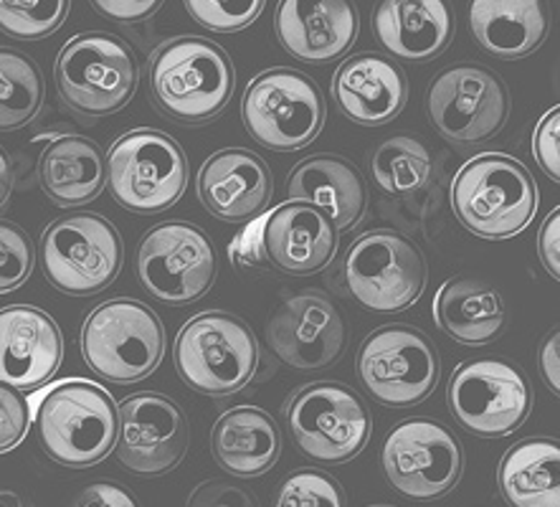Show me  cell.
<instances>
[{"label":"cell","mask_w":560,"mask_h":507,"mask_svg":"<svg viewBox=\"0 0 560 507\" xmlns=\"http://www.w3.org/2000/svg\"><path fill=\"white\" fill-rule=\"evenodd\" d=\"M446 401L462 429L485 439L517 431L533 408L520 368L494 358L469 360L454 370Z\"/></svg>","instance_id":"15"},{"label":"cell","mask_w":560,"mask_h":507,"mask_svg":"<svg viewBox=\"0 0 560 507\" xmlns=\"http://www.w3.org/2000/svg\"><path fill=\"white\" fill-rule=\"evenodd\" d=\"M290 198L310 200L330 216L335 227L353 229L368 206L365 181L346 158L317 155L300 163L287 183Z\"/></svg>","instance_id":"27"},{"label":"cell","mask_w":560,"mask_h":507,"mask_svg":"<svg viewBox=\"0 0 560 507\" xmlns=\"http://www.w3.org/2000/svg\"><path fill=\"white\" fill-rule=\"evenodd\" d=\"M360 28L353 0H279L275 31L294 59L327 64L355 44Z\"/></svg>","instance_id":"20"},{"label":"cell","mask_w":560,"mask_h":507,"mask_svg":"<svg viewBox=\"0 0 560 507\" xmlns=\"http://www.w3.org/2000/svg\"><path fill=\"white\" fill-rule=\"evenodd\" d=\"M560 447L556 439L517 441L500 462V489L510 507H560Z\"/></svg>","instance_id":"30"},{"label":"cell","mask_w":560,"mask_h":507,"mask_svg":"<svg viewBox=\"0 0 560 507\" xmlns=\"http://www.w3.org/2000/svg\"><path fill=\"white\" fill-rule=\"evenodd\" d=\"M71 507H140L130 489L115 485V482H97L82 489L74 497Z\"/></svg>","instance_id":"42"},{"label":"cell","mask_w":560,"mask_h":507,"mask_svg":"<svg viewBox=\"0 0 560 507\" xmlns=\"http://www.w3.org/2000/svg\"><path fill=\"white\" fill-rule=\"evenodd\" d=\"M538 256L553 279H560V208L542 221L538 231Z\"/></svg>","instance_id":"43"},{"label":"cell","mask_w":560,"mask_h":507,"mask_svg":"<svg viewBox=\"0 0 560 507\" xmlns=\"http://www.w3.org/2000/svg\"><path fill=\"white\" fill-rule=\"evenodd\" d=\"M138 279L155 300L188 304L213 287L215 252L206 233L186 221L150 229L138 246Z\"/></svg>","instance_id":"14"},{"label":"cell","mask_w":560,"mask_h":507,"mask_svg":"<svg viewBox=\"0 0 560 507\" xmlns=\"http://www.w3.org/2000/svg\"><path fill=\"white\" fill-rule=\"evenodd\" d=\"M0 507H36V505L26 500V497L8 493V489H0Z\"/></svg>","instance_id":"46"},{"label":"cell","mask_w":560,"mask_h":507,"mask_svg":"<svg viewBox=\"0 0 560 507\" xmlns=\"http://www.w3.org/2000/svg\"><path fill=\"white\" fill-rule=\"evenodd\" d=\"M431 168L434 163L427 145L406 135L381 142L371 160L373 181L388 196H408L423 188L431 178Z\"/></svg>","instance_id":"32"},{"label":"cell","mask_w":560,"mask_h":507,"mask_svg":"<svg viewBox=\"0 0 560 507\" xmlns=\"http://www.w3.org/2000/svg\"><path fill=\"white\" fill-rule=\"evenodd\" d=\"M213 457L234 477H259L277 464L282 434L275 418L256 406H236L213 426Z\"/></svg>","instance_id":"26"},{"label":"cell","mask_w":560,"mask_h":507,"mask_svg":"<svg viewBox=\"0 0 560 507\" xmlns=\"http://www.w3.org/2000/svg\"><path fill=\"white\" fill-rule=\"evenodd\" d=\"M533 155L538 160L540 171L553 178V183L560 181V107L548 110L540 117L538 127L533 132Z\"/></svg>","instance_id":"38"},{"label":"cell","mask_w":560,"mask_h":507,"mask_svg":"<svg viewBox=\"0 0 560 507\" xmlns=\"http://www.w3.org/2000/svg\"><path fill=\"white\" fill-rule=\"evenodd\" d=\"M267 341L279 360L300 370L338 364L348 330L338 308L317 292L290 297L267 325Z\"/></svg>","instance_id":"18"},{"label":"cell","mask_w":560,"mask_h":507,"mask_svg":"<svg viewBox=\"0 0 560 507\" xmlns=\"http://www.w3.org/2000/svg\"><path fill=\"white\" fill-rule=\"evenodd\" d=\"M261 229H264V216L249 221V227H246L242 233H236V239L231 241L229 260L234 262L236 269H252V267H264V264H269L267 254H264Z\"/></svg>","instance_id":"40"},{"label":"cell","mask_w":560,"mask_h":507,"mask_svg":"<svg viewBox=\"0 0 560 507\" xmlns=\"http://www.w3.org/2000/svg\"><path fill=\"white\" fill-rule=\"evenodd\" d=\"M42 102L44 79L36 61L15 48L0 46V132L28 125Z\"/></svg>","instance_id":"31"},{"label":"cell","mask_w":560,"mask_h":507,"mask_svg":"<svg viewBox=\"0 0 560 507\" xmlns=\"http://www.w3.org/2000/svg\"><path fill=\"white\" fill-rule=\"evenodd\" d=\"M342 275L350 295L373 312H401L427 287V260L411 239L398 231L363 233L348 249Z\"/></svg>","instance_id":"12"},{"label":"cell","mask_w":560,"mask_h":507,"mask_svg":"<svg viewBox=\"0 0 560 507\" xmlns=\"http://www.w3.org/2000/svg\"><path fill=\"white\" fill-rule=\"evenodd\" d=\"M469 26L487 54L523 59L548 38V0H469Z\"/></svg>","instance_id":"25"},{"label":"cell","mask_w":560,"mask_h":507,"mask_svg":"<svg viewBox=\"0 0 560 507\" xmlns=\"http://www.w3.org/2000/svg\"><path fill=\"white\" fill-rule=\"evenodd\" d=\"M175 368L203 396H231L252 381L259 366V343L242 318L203 312L175 337Z\"/></svg>","instance_id":"4"},{"label":"cell","mask_w":560,"mask_h":507,"mask_svg":"<svg viewBox=\"0 0 560 507\" xmlns=\"http://www.w3.org/2000/svg\"><path fill=\"white\" fill-rule=\"evenodd\" d=\"M538 366H540L542 378H546V383L553 389V393H558L560 391V330L558 327H553L546 337H542Z\"/></svg>","instance_id":"44"},{"label":"cell","mask_w":560,"mask_h":507,"mask_svg":"<svg viewBox=\"0 0 560 507\" xmlns=\"http://www.w3.org/2000/svg\"><path fill=\"white\" fill-rule=\"evenodd\" d=\"M452 208L479 239H512L530 227L538 211V183L510 155L485 152L467 160L452 183Z\"/></svg>","instance_id":"3"},{"label":"cell","mask_w":560,"mask_h":507,"mask_svg":"<svg viewBox=\"0 0 560 507\" xmlns=\"http://www.w3.org/2000/svg\"><path fill=\"white\" fill-rule=\"evenodd\" d=\"M294 445L323 464H342L363 452L373 431L363 399L342 383L319 381L294 393L287 404Z\"/></svg>","instance_id":"11"},{"label":"cell","mask_w":560,"mask_h":507,"mask_svg":"<svg viewBox=\"0 0 560 507\" xmlns=\"http://www.w3.org/2000/svg\"><path fill=\"white\" fill-rule=\"evenodd\" d=\"M267 163L244 148L213 152L198 173V196L215 219L229 223L254 221L271 200Z\"/></svg>","instance_id":"22"},{"label":"cell","mask_w":560,"mask_h":507,"mask_svg":"<svg viewBox=\"0 0 560 507\" xmlns=\"http://www.w3.org/2000/svg\"><path fill=\"white\" fill-rule=\"evenodd\" d=\"M381 462L396 493L411 500H434L459 482L464 449L444 424L411 418L383 441Z\"/></svg>","instance_id":"16"},{"label":"cell","mask_w":560,"mask_h":507,"mask_svg":"<svg viewBox=\"0 0 560 507\" xmlns=\"http://www.w3.org/2000/svg\"><path fill=\"white\" fill-rule=\"evenodd\" d=\"M436 325L464 345H487L505 330V304L498 289L482 279L457 277L439 287L434 300Z\"/></svg>","instance_id":"29"},{"label":"cell","mask_w":560,"mask_h":507,"mask_svg":"<svg viewBox=\"0 0 560 507\" xmlns=\"http://www.w3.org/2000/svg\"><path fill=\"white\" fill-rule=\"evenodd\" d=\"M46 279L63 295L86 297L107 289L122 269L125 249L115 223L100 214H71L42 237Z\"/></svg>","instance_id":"8"},{"label":"cell","mask_w":560,"mask_h":507,"mask_svg":"<svg viewBox=\"0 0 560 507\" xmlns=\"http://www.w3.org/2000/svg\"><path fill=\"white\" fill-rule=\"evenodd\" d=\"M28 399L15 389L0 381V454L11 452L23 441L31 426Z\"/></svg>","instance_id":"37"},{"label":"cell","mask_w":560,"mask_h":507,"mask_svg":"<svg viewBox=\"0 0 560 507\" xmlns=\"http://www.w3.org/2000/svg\"><path fill=\"white\" fill-rule=\"evenodd\" d=\"M71 0H0V31L21 42L51 36L67 21Z\"/></svg>","instance_id":"33"},{"label":"cell","mask_w":560,"mask_h":507,"mask_svg":"<svg viewBox=\"0 0 560 507\" xmlns=\"http://www.w3.org/2000/svg\"><path fill=\"white\" fill-rule=\"evenodd\" d=\"M277 507H346L340 482L323 470H298L282 482Z\"/></svg>","instance_id":"34"},{"label":"cell","mask_w":560,"mask_h":507,"mask_svg":"<svg viewBox=\"0 0 560 507\" xmlns=\"http://www.w3.org/2000/svg\"><path fill=\"white\" fill-rule=\"evenodd\" d=\"M107 181L127 211L150 216L175 206L188 185L186 152L171 135L138 127L112 145Z\"/></svg>","instance_id":"6"},{"label":"cell","mask_w":560,"mask_h":507,"mask_svg":"<svg viewBox=\"0 0 560 507\" xmlns=\"http://www.w3.org/2000/svg\"><path fill=\"white\" fill-rule=\"evenodd\" d=\"M94 11L115 23H140L153 15L163 0H92Z\"/></svg>","instance_id":"41"},{"label":"cell","mask_w":560,"mask_h":507,"mask_svg":"<svg viewBox=\"0 0 560 507\" xmlns=\"http://www.w3.org/2000/svg\"><path fill=\"white\" fill-rule=\"evenodd\" d=\"M338 110L358 125L378 127L398 117L408 100L404 69L383 54H358L340 64L332 79Z\"/></svg>","instance_id":"23"},{"label":"cell","mask_w":560,"mask_h":507,"mask_svg":"<svg viewBox=\"0 0 560 507\" xmlns=\"http://www.w3.org/2000/svg\"><path fill=\"white\" fill-rule=\"evenodd\" d=\"M186 507H259L249 489L229 480L203 482L188 497Z\"/></svg>","instance_id":"39"},{"label":"cell","mask_w":560,"mask_h":507,"mask_svg":"<svg viewBox=\"0 0 560 507\" xmlns=\"http://www.w3.org/2000/svg\"><path fill=\"white\" fill-rule=\"evenodd\" d=\"M38 441L54 462L92 466L115 449L119 408L109 391L82 378L54 383L28 401Z\"/></svg>","instance_id":"1"},{"label":"cell","mask_w":560,"mask_h":507,"mask_svg":"<svg viewBox=\"0 0 560 507\" xmlns=\"http://www.w3.org/2000/svg\"><path fill=\"white\" fill-rule=\"evenodd\" d=\"M378 44L398 59L429 61L454 36L450 0H383L373 19Z\"/></svg>","instance_id":"24"},{"label":"cell","mask_w":560,"mask_h":507,"mask_svg":"<svg viewBox=\"0 0 560 507\" xmlns=\"http://www.w3.org/2000/svg\"><path fill=\"white\" fill-rule=\"evenodd\" d=\"M378 507H386V505H378Z\"/></svg>","instance_id":"47"},{"label":"cell","mask_w":560,"mask_h":507,"mask_svg":"<svg viewBox=\"0 0 560 507\" xmlns=\"http://www.w3.org/2000/svg\"><path fill=\"white\" fill-rule=\"evenodd\" d=\"M13 191V165L11 158L5 155V150L0 148V208L5 206V200L11 198Z\"/></svg>","instance_id":"45"},{"label":"cell","mask_w":560,"mask_h":507,"mask_svg":"<svg viewBox=\"0 0 560 507\" xmlns=\"http://www.w3.org/2000/svg\"><path fill=\"white\" fill-rule=\"evenodd\" d=\"M82 356L104 381L127 385L155 373L165 356V330L148 304L109 300L82 327Z\"/></svg>","instance_id":"5"},{"label":"cell","mask_w":560,"mask_h":507,"mask_svg":"<svg viewBox=\"0 0 560 507\" xmlns=\"http://www.w3.org/2000/svg\"><path fill=\"white\" fill-rule=\"evenodd\" d=\"M442 373L436 345L411 325H386L360 345L358 376L381 404L406 408L431 396Z\"/></svg>","instance_id":"10"},{"label":"cell","mask_w":560,"mask_h":507,"mask_svg":"<svg viewBox=\"0 0 560 507\" xmlns=\"http://www.w3.org/2000/svg\"><path fill=\"white\" fill-rule=\"evenodd\" d=\"M198 26L219 34H234L259 19L264 0H183Z\"/></svg>","instance_id":"35"},{"label":"cell","mask_w":560,"mask_h":507,"mask_svg":"<svg viewBox=\"0 0 560 507\" xmlns=\"http://www.w3.org/2000/svg\"><path fill=\"white\" fill-rule=\"evenodd\" d=\"M236 71L219 44L180 36L155 48L150 59V90L167 117L180 125H203L231 102Z\"/></svg>","instance_id":"2"},{"label":"cell","mask_w":560,"mask_h":507,"mask_svg":"<svg viewBox=\"0 0 560 507\" xmlns=\"http://www.w3.org/2000/svg\"><path fill=\"white\" fill-rule=\"evenodd\" d=\"M61 358V330L51 315L28 304L0 310V381L15 389H36L51 381Z\"/></svg>","instance_id":"21"},{"label":"cell","mask_w":560,"mask_h":507,"mask_svg":"<svg viewBox=\"0 0 560 507\" xmlns=\"http://www.w3.org/2000/svg\"><path fill=\"white\" fill-rule=\"evenodd\" d=\"M242 117L261 148L290 152L305 148L323 130L325 100L315 79L279 67L261 71L249 84Z\"/></svg>","instance_id":"9"},{"label":"cell","mask_w":560,"mask_h":507,"mask_svg":"<svg viewBox=\"0 0 560 507\" xmlns=\"http://www.w3.org/2000/svg\"><path fill=\"white\" fill-rule=\"evenodd\" d=\"M264 254L269 264L287 275H315L338 252V227L323 208L310 200L290 198L264 214Z\"/></svg>","instance_id":"19"},{"label":"cell","mask_w":560,"mask_h":507,"mask_svg":"<svg viewBox=\"0 0 560 507\" xmlns=\"http://www.w3.org/2000/svg\"><path fill=\"white\" fill-rule=\"evenodd\" d=\"M34 241L19 223L0 219V295L13 292L34 272Z\"/></svg>","instance_id":"36"},{"label":"cell","mask_w":560,"mask_h":507,"mask_svg":"<svg viewBox=\"0 0 560 507\" xmlns=\"http://www.w3.org/2000/svg\"><path fill=\"white\" fill-rule=\"evenodd\" d=\"M427 115L444 140L454 145L487 142L508 123V87L487 67L454 64L431 82Z\"/></svg>","instance_id":"13"},{"label":"cell","mask_w":560,"mask_h":507,"mask_svg":"<svg viewBox=\"0 0 560 507\" xmlns=\"http://www.w3.org/2000/svg\"><path fill=\"white\" fill-rule=\"evenodd\" d=\"M119 408L117 460L138 474H165L178 466L190 445L183 408L163 393H135Z\"/></svg>","instance_id":"17"},{"label":"cell","mask_w":560,"mask_h":507,"mask_svg":"<svg viewBox=\"0 0 560 507\" xmlns=\"http://www.w3.org/2000/svg\"><path fill=\"white\" fill-rule=\"evenodd\" d=\"M38 181L56 206H82L102 193L107 163L94 140L84 135H61L42 152Z\"/></svg>","instance_id":"28"},{"label":"cell","mask_w":560,"mask_h":507,"mask_svg":"<svg viewBox=\"0 0 560 507\" xmlns=\"http://www.w3.org/2000/svg\"><path fill=\"white\" fill-rule=\"evenodd\" d=\"M56 90L79 115H115L138 90V61L127 42L112 34H82L56 59Z\"/></svg>","instance_id":"7"}]
</instances>
